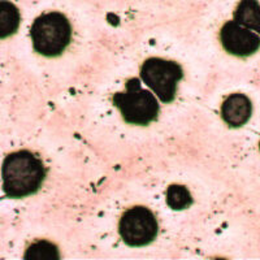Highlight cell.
Wrapping results in <instances>:
<instances>
[{"label":"cell","mask_w":260,"mask_h":260,"mask_svg":"<svg viewBox=\"0 0 260 260\" xmlns=\"http://www.w3.org/2000/svg\"><path fill=\"white\" fill-rule=\"evenodd\" d=\"M27 260H56L59 259V250L53 243L47 241H38L27 247L25 252Z\"/></svg>","instance_id":"10"},{"label":"cell","mask_w":260,"mask_h":260,"mask_svg":"<svg viewBox=\"0 0 260 260\" xmlns=\"http://www.w3.org/2000/svg\"><path fill=\"white\" fill-rule=\"evenodd\" d=\"M125 92L113 95L116 106L127 124L148 125L159 115V103L148 90L142 89L138 78H130L125 85Z\"/></svg>","instance_id":"3"},{"label":"cell","mask_w":260,"mask_h":260,"mask_svg":"<svg viewBox=\"0 0 260 260\" xmlns=\"http://www.w3.org/2000/svg\"><path fill=\"white\" fill-rule=\"evenodd\" d=\"M2 177L7 197L24 198L38 191L46 177V169L30 151H17L4 159Z\"/></svg>","instance_id":"1"},{"label":"cell","mask_w":260,"mask_h":260,"mask_svg":"<svg viewBox=\"0 0 260 260\" xmlns=\"http://www.w3.org/2000/svg\"><path fill=\"white\" fill-rule=\"evenodd\" d=\"M259 148H260V143H259Z\"/></svg>","instance_id":"12"},{"label":"cell","mask_w":260,"mask_h":260,"mask_svg":"<svg viewBox=\"0 0 260 260\" xmlns=\"http://www.w3.org/2000/svg\"><path fill=\"white\" fill-rule=\"evenodd\" d=\"M234 21L241 26L260 34V3L257 0H241L236 11Z\"/></svg>","instance_id":"8"},{"label":"cell","mask_w":260,"mask_h":260,"mask_svg":"<svg viewBox=\"0 0 260 260\" xmlns=\"http://www.w3.org/2000/svg\"><path fill=\"white\" fill-rule=\"evenodd\" d=\"M181 65L171 60L150 57L141 68V78L164 103L175 99L177 83L182 80Z\"/></svg>","instance_id":"4"},{"label":"cell","mask_w":260,"mask_h":260,"mask_svg":"<svg viewBox=\"0 0 260 260\" xmlns=\"http://www.w3.org/2000/svg\"><path fill=\"white\" fill-rule=\"evenodd\" d=\"M252 115L251 101L243 94L228 96L221 106V117L231 127H240L250 120Z\"/></svg>","instance_id":"7"},{"label":"cell","mask_w":260,"mask_h":260,"mask_svg":"<svg viewBox=\"0 0 260 260\" xmlns=\"http://www.w3.org/2000/svg\"><path fill=\"white\" fill-rule=\"evenodd\" d=\"M30 37L32 47L39 55L56 57L61 55L71 43V22L62 13H45L34 21L30 29Z\"/></svg>","instance_id":"2"},{"label":"cell","mask_w":260,"mask_h":260,"mask_svg":"<svg viewBox=\"0 0 260 260\" xmlns=\"http://www.w3.org/2000/svg\"><path fill=\"white\" fill-rule=\"evenodd\" d=\"M220 41L224 50L240 57L251 56L260 48V37L236 21H228L220 30Z\"/></svg>","instance_id":"6"},{"label":"cell","mask_w":260,"mask_h":260,"mask_svg":"<svg viewBox=\"0 0 260 260\" xmlns=\"http://www.w3.org/2000/svg\"><path fill=\"white\" fill-rule=\"evenodd\" d=\"M159 225L154 213L146 207H133L122 215L118 232L126 245L139 247L156 238Z\"/></svg>","instance_id":"5"},{"label":"cell","mask_w":260,"mask_h":260,"mask_svg":"<svg viewBox=\"0 0 260 260\" xmlns=\"http://www.w3.org/2000/svg\"><path fill=\"white\" fill-rule=\"evenodd\" d=\"M167 203L172 210L181 211L190 207L192 203L191 194L185 186L181 185H171L167 191Z\"/></svg>","instance_id":"11"},{"label":"cell","mask_w":260,"mask_h":260,"mask_svg":"<svg viewBox=\"0 0 260 260\" xmlns=\"http://www.w3.org/2000/svg\"><path fill=\"white\" fill-rule=\"evenodd\" d=\"M20 26V11L8 0H0V39L13 36Z\"/></svg>","instance_id":"9"}]
</instances>
